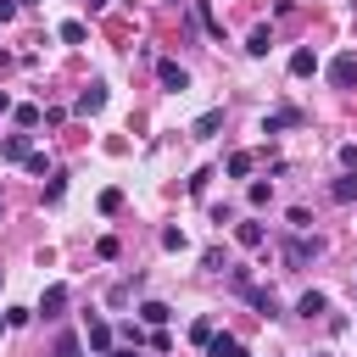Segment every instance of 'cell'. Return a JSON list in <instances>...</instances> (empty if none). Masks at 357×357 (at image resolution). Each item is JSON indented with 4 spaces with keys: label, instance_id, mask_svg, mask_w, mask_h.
I'll use <instances>...</instances> for the list:
<instances>
[{
    "label": "cell",
    "instance_id": "9",
    "mask_svg": "<svg viewBox=\"0 0 357 357\" xmlns=\"http://www.w3.org/2000/svg\"><path fill=\"white\" fill-rule=\"evenodd\" d=\"M206 357H245V346H240L234 335H212V340H206Z\"/></svg>",
    "mask_w": 357,
    "mask_h": 357
},
{
    "label": "cell",
    "instance_id": "32",
    "mask_svg": "<svg viewBox=\"0 0 357 357\" xmlns=\"http://www.w3.org/2000/svg\"><path fill=\"white\" fill-rule=\"evenodd\" d=\"M100 6H106V0H89V11H100Z\"/></svg>",
    "mask_w": 357,
    "mask_h": 357
},
{
    "label": "cell",
    "instance_id": "24",
    "mask_svg": "<svg viewBox=\"0 0 357 357\" xmlns=\"http://www.w3.org/2000/svg\"><path fill=\"white\" fill-rule=\"evenodd\" d=\"M190 240H184V229H162V251H184Z\"/></svg>",
    "mask_w": 357,
    "mask_h": 357
},
{
    "label": "cell",
    "instance_id": "11",
    "mask_svg": "<svg viewBox=\"0 0 357 357\" xmlns=\"http://www.w3.org/2000/svg\"><path fill=\"white\" fill-rule=\"evenodd\" d=\"M61 307H67V284H50V290L39 296V312H45V318H56Z\"/></svg>",
    "mask_w": 357,
    "mask_h": 357
},
{
    "label": "cell",
    "instance_id": "1",
    "mask_svg": "<svg viewBox=\"0 0 357 357\" xmlns=\"http://www.w3.org/2000/svg\"><path fill=\"white\" fill-rule=\"evenodd\" d=\"M318 257H324V240H318V234H301V229H296V234L284 240V262H290V268H307V262H318Z\"/></svg>",
    "mask_w": 357,
    "mask_h": 357
},
{
    "label": "cell",
    "instance_id": "5",
    "mask_svg": "<svg viewBox=\"0 0 357 357\" xmlns=\"http://www.w3.org/2000/svg\"><path fill=\"white\" fill-rule=\"evenodd\" d=\"M156 78H162V89H190V73L178 61H156Z\"/></svg>",
    "mask_w": 357,
    "mask_h": 357
},
{
    "label": "cell",
    "instance_id": "17",
    "mask_svg": "<svg viewBox=\"0 0 357 357\" xmlns=\"http://www.w3.org/2000/svg\"><path fill=\"white\" fill-rule=\"evenodd\" d=\"M89 351H112V329H106L100 318L89 324Z\"/></svg>",
    "mask_w": 357,
    "mask_h": 357
},
{
    "label": "cell",
    "instance_id": "12",
    "mask_svg": "<svg viewBox=\"0 0 357 357\" xmlns=\"http://www.w3.org/2000/svg\"><path fill=\"white\" fill-rule=\"evenodd\" d=\"M290 73H296V78H307V73H318V50H307V45H301V50L290 56Z\"/></svg>",
    "mask_w": 357,
    "mask_h": 357
},
{
    "label": "cell",
    "instance_id": "14",
    "mask_svg": "<svg viewBox=\"0 0 357 357\" xmlns=\"http://www.w3.org/2000/svg\"><path fill=\"white\" fill-rule=\"evenodd\" d=\"M106 106V84H89L84 95H78V112H100Z\"/></svg>",
    "mask_w": 357,
    "mask_h": 357
},
{
    "label": "cell",
    "instance_id": "22",
    "mask_svg": "<svg viewBox=\"0 0 357 357\" xmlns=\"http://www.w3.org/2000/svg\"><path fill=\"white\" fill-rule=\"evenodd\" d=\"M67 195V173H50V184H45V201H61Z\"/></svg>",
    "mask_w": 357,
    "mask_h": 357
},
{
    "label": "cell",
    "instance_id": "27",
    "mask_svg": "<svg viewBox=\"0 0 357 357\" xmlns=\"http://www.w3.org/2000/svg\"><path fill=\"white\" fill-rule=\"evenodd\" d=\"M56 357H78V340H73V335H61V340H56Z\"/></svg>",
    "mask_w": 357,
    "mask_h": 357
},
{
    "label": "cell",
    "instance_id": "3",
    "mask_svg": "<svg viewBox=\"0 0 357 357\" xmlns=\"http://www.w3.org/2000/svg\"><path fill=\"white\" fill-rule=\"evenodd\" d=\"M307 123V112L301 106H279V112H268L262 117V134H279V128H301Z\"/></svg>",
    "mask_w": 357,
    "mask_h": 357
},
{
    "label": "cell",
    "instance_id": "7",
    "mask_svg": "<svg viewBox=\"0 0 357 357\" xmlns=\"http://www.w3.org/2000/svg\"><path fill=\"white\" fill-rule=\"evenodd\" d=\"M28 151H33L28 134H6V139H0V156H6V162H28Z\"/></svg>",
    "mask_w": 357,
    "mask_h": 357
},
{
    "label": "cell",
    "instance_id": "23",
    "mask_svg": "<svg viewBox=\"0 0 357 357\" xmlns=\"http://www.w3.org/2000/svg\"><path fill=\"white\" fill-rule=\"evenodd\" d=\"M245 195H251V206H268V201H273V184H262V178H257Z\"/></svg>",
    "mask_w": 357,
    "mask_h": 357
},
{
    "label": "cell",
    "instance_id": "6",
    "mask_svg": "<svg viewBox=\"0 0 357 357\" xmlns=\"http://www.w3.org/2000/svg\"><path fill=\"white\" fill-rule=\"evenodd\" d=\"M234 240H240L245 251H262V245H268V229H262V223H234Z\"/></svg>",
    "mask_w": 357,
    "mask_h": 357
},
{
    "label": "cell",
    "instance_id": "21",
    "mask_svg": "<svg viewBox=\"0 0 357 357\" xmlns=\"http://www.w3.org/2000/svg\"><path fill=\"white\" fill-rule=\"evenodd\" d=\"M11 112H17V123H22V128H39V117H45L39 106H11Z\"/></svg>",
    "mask_w": 357,
    "mask_h": 357
},
{
    "label": "cell",
    "instance_id": "2",
    "mask_svg": "<svg viewBox=\"0 0 357 357\" xmlns=\"http://www.w3.org/2000/svg\"><path fill=\"white\" fill-rule=\"evenodd\" d=\"M329 84H335V89H351V84H357V50H340V56L329 61Z\"/></svg>",
    "mask_w": 357,
    "mask_h": 357
},
{
    "label": "cell",
    "instance_id": "15",
    "mask_svg": "<svg viewBox=\"0 0 357 357\" xmlns=\"http://www.w3.org/2000/svg\"><path fill=\"white\" fill-rule=\"evenodd\" d=\"M324 307H329V296H324V290H307V296L296 301V312H307V318H318Z\"/></svg>",
    "mask_w": 357,
    "mask_h": 357
},
{
    "label": "cell",
    "instance_id": "25",
    "mask_svg": "<svg viewBox=\"0 0 357 357\" xmlns=\"http://www.w3.org/2000/svg\"><path fill=\"white\" fill-rule=\"evenodd\" d=\"M139 318H145V324H167V307H162V301H145Z\"/></svg>",
    "mask_w": 357,
    "mask_h": 357
},
{
    "label": "cell",
    "instance_id": "28",
    "mask_svg": "<svg viewBox=\"0 0 357 357\" xmlns=\"http://www.w3.org/2000/svg\"><path fill=\"white\" fill-rule=\"evenodd\" d=\"M17 17V0H0V22H11Z\"/></svg>",
    "mask_w": 357,
    "mask_h": 357
},
{
    "label": "cell",
    "instance_id": "31",
    "mask_svg": "<svg viewBox=\"0 0 357 357\" xmlns=\"http://www.w3.org/2000/svg\"><path fill=\"white\" fill-rule=\"evenodd\" d=\"M6 329H11V318H6V312H0V335H6Z\"/></svg>",
    "mask_w": 357,
    "mask_h": 357
},
{
    "label": "cell",
    "instance_id": "18",
    "mask_svg": "<svg viewBox=\"0 0 357 357\" xmlns=\"http://www.w3.org/2000/svg\"><path fill=\"white\" fill-rule=\"evenodd\" d=\"M268 45H273V33H268V28H251V39H245V50H251V56H268Z\"/></svg>",
    "mask_w": 357,
    "mask_h": 357
},
{
    "label": "cell",
    "instance_id": "33",
    "mask_svg": "<svg viewBox=\"0 0 357 357\" xmlns=\"http://www.w3.org/2000/svg\"><path fill=\"white\" fill-rule=\"evenodd\" d=\"M134 357H139V351H134Z\"/></svg>",
    "mask_w": 357,
    "mask_h": 357
},
{
    "label": "cell",
    "instance_id": "4",
    "mask_svg": "<svg viewBox=\"0 0 357 357\" xmlns=\"http://www.w3.org/2000/svg\"><path fill=\"white\" fill-rule=\"evenodd\" d=\"M240 296H245L257 312H268V318L279 312V296H273V290H262V284H240Z\"/></svg>",
    "mask_w": 357,
    "mask_h": 357
},
{
    "label": "cell",
    "instance_id": "20",
    "mask_svg": "<svg viewBox=\"0 0 357 357\" xmlns=\"http://www.w3.org/2000/svg\"><path fill=\"white\" fill-rule=\"evenodd\" d=\"M212 335H218V324H212V318H195V324H190V340H195V346H206Z\"/></svg>",
    "mask_w": 357,
    "mask_h": 357
},
{
    "label": "cell",
    "instance_id": "34",
    "mask_svg": "<svg viewBox=\"0 0 357 357\" xmlns=\"http://www.w3.org/2000/svg\"><path fill=\"white\" fill-rule=\"evenodd\" d=\"M28 6H33V0H28Z\"/></svg>",
    "mask_w": 357,
    "mask_h": 357
},
{
    "label": "cell",
    "instance_id": "29",
    "mask_svg": "<svg viewBox=\"0 0 357 357\" xmlns=\"http://www.w3.org/2000/svg\"><path fill=\"white\" fill-rule=\"evenodd\" d=\"M0 112H11V95H6V89H0Z\"/></svg>",
    "mask_w": 357,
    "mask_h": 357
},
{
    "label": "cell",
    "instance_id": "16",
    "mask_svg": "<svg viewBox=\"0 0 357 357\" xmlns=\"http://www.w3.org/2000/svg\"><path fill=\"white\" fill-rule=\"evenodd\" d=\"M251 167H257V156H251V151H234V156H229V178H245Z\"/></svg>",
    "mask_w": 357,
    "mask_h": 357
},
{
    "label": "cell",
    "instance_id": "30",
    "mask_svg": "<svg viewBox=\"0 0 357 357\" xmlns=\"http://www.w3.org/2000/svg\"><path fill=\"white\" fill-rule=\"evenodd\" d=\"M134 351H139V346H123V351H112V357H134Z\"/></svg>",
    "mask_w": 357,
    "mask_h": 357
},
{
    "label": "cell",
    "instance_id": "26",
    "mask_svg": "<svg viewBox=\"0 0 357 357\" xmlns=\"http://www.w3.org/2000/svg\"><path fill=\"white\" fill-rule=\"evenodd\" d=\"M340 167H346V173H357V145H340Z\"/></svg>",
    "mask_w": 357,
    "mask_h": 357
},
{
    "label": "cell",
    "instance_id": "8",
    "mask_svg": "<svg viewBox=\"0 0 357 357\" xmlns=\"http://www.w3.org/2000/svg\"><path fill=\"white\" fill-rule=\"evenodd\" d=\"M329 195H335L340 206H357V173H340V178L329 184Z\"/></svg>",
    "mask_w": 357,
    "mask_h": 357
},
{
    "label": "cell",
    "instance_id": "10",
    "mask_svg": "<svg viewBox=\"0 0 357 357\" xmlns=\"http://www.w3.org/2000/svg\"><path fill=\"white\" fill-rule=\"evenodd\" d=\"M218 128H223V112H201V117L190 123V134H195V139H212Z\"/></svg>",
    "mask_w": 357,
    "mask_h": 357
},
{
    "label": "cell",
    "instance_id": "13",
    "mask_svg": "<svg viewBox=\"0 0 357 357\" xmlns=\"http://www.w3.org/2000/svg\"><path fill=\"white\" fill-rule=\"evenodd\" d=\"M56 33H61V45H84V39H89V28H84L78 17H67V22L56 28Z\"/></svg>",
    "mask_w": 357,
    "mask_h": 357
},
{
    "label": "cell",
    "instance_id": "19",
    "mask_svg": "<svg viewBox=\"0 0 357 357\" xmlns=\"http://www.w3.org/2000/svg\"><path fill=\"white\" fill-rule=\"evenodd\" d=\"M95 206H100L106 218H117V212H123V190H100V201H95Z\"/></svg>",
    "mask_w": 357,
    "mask_h": 357
}]
</instances>
